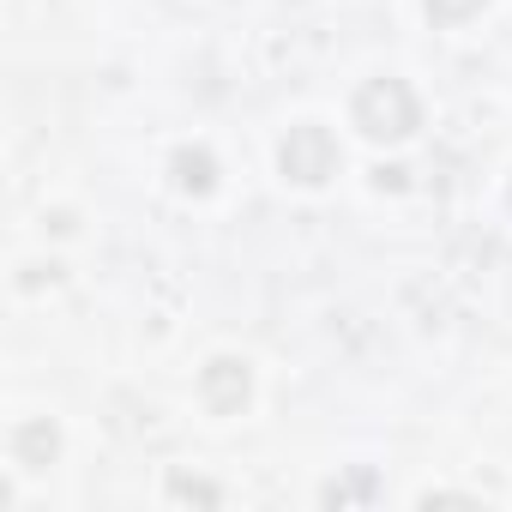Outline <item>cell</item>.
I'll return each instance as SVG.
<instances>
[{
	"instance_id": "1",
	"label": "cell",
	"mask_w": 512,
	"mask_h": 512,
	"mask_svg": "<svg viewBox=\"0 0 512 512\" xmlns=\"http://www.w3.org/2000/svg\"><path fill=\"white\" fill-rule=\"evenodd\" d=\"M350 115H356V127H362L368 139H380V145H398V139H410V133L422 127V103H416V91H410L404 79H374V85H362Z\"/></svg>"
},
{
	"instance_id": "2",
	"label": "cell",
	"mask_w": 512,
	"mask_h": 512,
	"mask_svg": "<svg viewBox=\"0 0 512 512\" xmlns=\"http://www.w3.org/2000/svg\"><path fill=\"white\" fill-rule=\"evenodd\" d=\"M278 169H284V181H296V187H320V181L338 175V139H332L326 127L302 121V127H290V139L278 145Z\"/></svg>"
},
{
	"instance_id": "3",
	"label": "cell",
	"mask_w": 512,
	"mask_h": 512,
	"mask_svg": "<svg viewBox=\"0 0 512 512\" xmlns=\"http://www.w3.org/2000/svg\"><path fill=\"white\" fill-rule=\"evenodd\" d=\"M199 398H205L211 416H235V410L247 404V368L229 362V356H217V362L205 368V380H199Z\"/></svg>"
},
{
	"instance_id": "4",
	"label": "cell",
	"mask_w": 512,
	"mask_h": 512,
	"mask_svg": "<svg viewBox=\"0 0 512 512\" xmlns=\"http://www.w3.org/2000/svg\"><path fill=\"white\" fill-rule=\"evenodd\" d=\"M13 458H19L25 470H43V464L55 458V428H49V422H25V428L13 434Z\"/></svg>"
},
{
	"instance_id": "5",
	"label": "cell",
	"mask_w": 512,
	"mask_h": 512,
	"mask_svg": "<svg viewBox=\"0 0 512 512\" xmlns=\"http://www.w3.org/2000/svg\"><path fill=\"white\" fill-rule=\"evenodd\" d=\"M175 181H181L187 193H211V181H217L211 151H175Z\"/></svg>"
},
{
	"instance_id": "6",
	"label": "cell",
	"mask_w": 512,
	"mask_h": 512,
	"mask_svg": "<svg viewBox=\"0 0 512 512\" xmlns=\"http://www.w3.org/2000/svg\"><path fill=\"white\" fill-rule=\"evenodd\" d=\"M476 13H482V0H428V19L434 25H464Z\"/></svg>"
},
{
	"instance_id": "7",
	"label": "cell",
	"mask_w": 512,
	"mask_h": 512,
	"mask_svg": "<svg viewBox=\"0 0 512 512\" xmlns=\"http://www.w3.org/2000/svg\"><path fill=\"white\" fill-rule=\"evenodd\" d=\"M175 494H181V500H217V488H205V482H187V476L175 482Z\"/></svg>"
}]
</instances>
